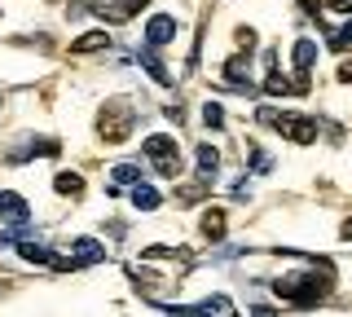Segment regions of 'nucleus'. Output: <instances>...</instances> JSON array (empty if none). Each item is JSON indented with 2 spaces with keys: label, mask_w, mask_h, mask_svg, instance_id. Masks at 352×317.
Listing matches in <instances>:
<instances>
[{
  "label": "nucleus",
  "mask_w": 352,
  "mask_h": 317,
  "mask_svg": "<svg viewBox=\"0 0 352 317\" xmlns=\"http://www.w3.org/2000/svg\"><path fill=\"white\" fill-rule=\"evenodd\" d=\"M216 168H220L216 146H198V177H203V181H212V177H216Z\"/></svg>",
  "instance_id": "12"
},
{
  "label": "nucleus",
  "mask_w": 352,
  "mask_h": 317,
  "mask_svg": "<svg viewBox=\"0 0 352 317\" xmlns=\"http://www.w3.org/2000/svg\"><path fill=\"white\" fill-rule=\"evenodd\" d=\"M339 234H344V238H352V221H344V229H339Z\"/></svg>",
  "instance_id": "23"
},
{
  "label": "nucleus",
  "mask_w": 352,
  "mask_h": 317,
  "mask_svg": "<svg viewBox=\"0 0 352 317\" xmlns=\"http://www.w3.org/2000/svg\"><path fill=\"white\" fill-rule=\"evenodd\" d=\"M110 181H119V185H137V181H141V168H137V163H119V168L110 172Z\"/></svg>",
  "instance_id": "18"
},
{
  "label": "nucleus",
  "mask_w": 352,
  "mask_h": 317,
  "mask_svg": "<svg viewBox=\"0 0 352 317\" xmlns=\"http://www.w3.org/2000/svg\"><path fill=\"white\" fill-rule=\"evenodd\" d=\"M71 256H75V265H97V260H106V247L97 238H75Z\"/></svg>",
  "instance_id": "7"
},
{
  "label": "nucleus",
  "mask_w": 352,
  "mask_h": 317,
  "mask_svg": "<svg viewBox=\"0 0 352 317\" xmlns=\"http://www.w3.org/2000/svg\"><path fill=\"white\" fill-rule=\"evenodd\" d=\"M18 251H22V260H31V265H53V251L40 247V243H18Z\"/></svg>",
  "instance_id": "16"
},
{
  "label": "nucleus",
  "mask_w": 352,
  "mask_h": 317,
  "mask_svg": "<svg viewBox=\"0 0 352 317\" xmlns=\"http://www.w3.org/2000/svg\"><path fill=\"white\" fill-rule=\"evenodd\" d=\"M53 190H58V194H71V199H75V194L84 190V177H80V172H58V177H53Z\"/></svg>",
  "instance_id": "14"
},
{
  "label": "nucleus",
  "mask_w": 352,
  "mask_h": 317,
  "mask_svg": "<svg viewBox=\"0 0 352 317\" xmlns=\"http://www.w3.org/2000/svg\"><path fill=\"white\" fill-rule=\"evenodd\" d=\"M203 238H212V243L225 238V212H220V207H207L203 212Z\"/></svg>",
  "instance_id": "9"
},
{
  "label": "nucleus",
  "mask_w": 352,
  "mask_h": 317,
  "mask_svg": "<svg viewBox=\"0 0 352 317\" xmlns=\"http://www.w3.org/2000/svg\"><path fill=\"white\" fill-rule=\"evenodd\" d=\"M229 309H234V304H229L225 295H212V300H203V304H198V313H229Z\"/></svg>",
  "instance_id": "20"
},
{
  "label": "nucleus",
  "mask_w": 352,
  "mask_h": 317,
  "mask_svg": "<svg viewBox=\"0 0 352 317\" xmlns=\"http://www.w3.org/2000/svg\"><path fill=\"white\" fill-rule=\"evenodd\" d=\"M132 203L141 207V212H154V207H159V190H150V185H132Z\"/></svg>",
  "instance_id": "15"
},
{
  "label": "nucleus",
  "mask_w": 352,
  "mask_h": 317,
  "mask_svg": "<svg viewBox=\"0 0 352 317\" xmlns=\"http://www.w3.org/2000/svg\"><path fill=\"white\" fill-rule=\"evenodd\" d=\"M225 80L234 84V89L251 93V80H247V58H234V62H225Z\"/></svg>",
  "instance_id": "11"
},
{
  "label": "nucleus",
  "mask_w": 352,
  "mask_h": 317,
  "mask_svg": "<svg viewBox=\"0 0 352 317\" xmlns=\"http://www.w3.org/2000/svg\"><path fill=\"white\" fill-rule=\"evenodd\" d=\"M264 93H273V97H286V93H295V80H282L278 71H269V80H264Z\"/></svg>",
  "instance_id": "17"
},
{
  "label": "nucleus",
  "mask_w": 352,
  "mask_h": 317,
  "mask_svg": "<svg viewBox=\"0 0 352 317\" xmlns=\"http://www.w3.org/2000/svg\"><path fill=\"white\" fill-rule=\"evenodd\" d=\"M330 45H335V49H352V23H344V27H339L335 36H330Z\"/></svg>",
  "instance_id": "21"
},
{
  "label": "nucleus",
  "mask_w": 352,
  "mask_h": 317,
  "mask_svg": "<svg viewBox=\"0 0 352 317\" xmlns=\"http://www.w3.org/2000/svg\"><path fill=\"white\" fill-rule=\"evenodd\" d=\"M146 155H150V163H154V168H159V177H181V150H176V141L172 137H150L146 141Z\"/></svg>",
  "instance_id": "4"
},
{
  "label": "nucleus",
  "mask_w": 352,
  "mask_h": 317,
  "mask_svg": "<svg viewBox=\"0 0 352 317\" xmlns=\"http://www.w3.org/2000/svg\"><path fill=\"white\" fill-rule=\"evenodd\" d=\"M71 49H75V53H97V49H110V36H106V31H88V36H80Z\"/></svg>",
  "instance_id": "13"
},
{
  "label": "nucleus",
  "mask_w": 352,
  "mask_h": 317,
  "mask_svg": "<svg viewBox=\"0 0 352 317\" xmlns=\"http://www.w3.org/2000/svg\"><path fill=\"white\" fill-rule=\"evenodd\" d=\"M330 278V273H326ZM326 278H317V273H295V278H282V282H273V291L282 295V300H291V304H300V309H308V304H317L326 295L330 282Z\"/></svg>",
  "instance_id": "2"
},
{
  "label": "nucleus",
  "mask_w": 352,
  "mask_h": 317,
  "mask_svg": "<svg viewBox=\"0 0 352 317\" xmlns=\"http://www.w3.org/2000/svg\"><path fill=\"white\" fill-rule=\"evenodd\" d=\"M203 124L207 128H225V106H220V102H207L203 106Z\"/></svg>",
  "instance_id": "19"
},
{
  "label": "nucleus",
  "mask_w": 352,
  "mask_h": 317,
  "mask_svg": "<svg viewBox=\"0 0 352 317\" xmlns=\"http://www.w3.org/2000/svg\"><path fill=\"white\" fill-rule=\"evenodd\" d=\"M141 67H146V71L154 75V84H172V71L163 67V58H159V49H154V45L141 49Z\"/></svg>",
  "instance_id": "8"
},
{
  "label": "nucleus",
  "mask_w": 352,
  "mask_h": 317,
  "mask_svg": "<svg viewBox=\"0 0 352 317\" xmlns=\"http://www.w3.org/2000/svg\"><path fill=\"white\" fill-rule=\"evenodd\" d=\"M295 71H308L317 62V40H295V53H291Z\"/></svg>",
  "instance_id": "10"
},
{
  "label": "nucleus",
  "mask_w": 352,
  "mask_h": 317,
  "mask_svg": "<svg viewBox=\"0 0 352 317\" xmlns=\"http://www.w3.org/2000/svg\"><path fill=\"white\" fill-rule=\"evenodd\" d=\"M27 216H31V207H27V199H22V194L0 190V221H5V225H22Z\"/></svg>",
  "instance_id": "6"
},
{
  "label": "nucleus",
  "mask_w": 352,
  "mask_h": 317,
  "mask_svg": "<svg viewBox=\"0 0 352 317\" xmlns=\"http://www.w3.org/2000/svg\"><path fill=\"white\" fill-rule=\"evenodd\" d=\"M260 124L278 128L291 146H313L317 141V119H304V115H278L273 106H260Z\"/></svg>",
  "instance_id": "1"
},
{
  "label": "nucleus",
  "mask_w": 352,
  "mask_h": 317,
  "mask_svg": "<svg viewBox=\"0 0 352 317\" xmlns=\"http://www.w3.org/2000/svg\"><path fill=\"white\" fill-rule=\"evenodd\" d=\"M132 124H137V111H132L128 102H106L102 115H97V133H102L106 146H119V141H128Z\"/></svg>",
  "instance_id": "3"
},
{
  "label": "nucleus",
  "mask_w": 352,
  "mask_h": 317,
  "mask_svg": "<svg viewBox=\"0 0 352 317\" xmlns=\"http://www.w3.org/2000/svg\"><path fill=\"white\" fill-rule=\"evenodd\" d=\"M339 80H344V84H352V62H344V67H339Z\"/></svg>",
  "instance_id": "22"
},
{
  "label": "nucleus",
  "mask_w": 352,
  "mask_h": 317,
  "mask_svg": "<svg viewBox=\"0 0 352 317\" xmlns=\"http://www.w3.org/2000/svg\"><path fill=\"white\" fill-rule=\"evenodd\" d=\"M176 31H181V27H176L172 14H154L150 23H146V45L163 49V45H172V40H176Z\"/></svg>",
  "instance_id": "5"
}]
</instances>
